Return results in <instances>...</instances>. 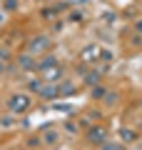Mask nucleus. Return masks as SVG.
I'll return each mask as SVG.
<instances>
[{"label":"nucleus","instance_id":"4468645a","mask_svg":"<svg viewBox=\"0 0 142 150\" xmlns=\"http://www.w3.org/2000/svg\"><path fill=\"white\" fill-rule=\"evenodd\" d=\"M102 100H105L107 105H115V103H117V93H110V90H107V95L102 98Z\"/></svg>","mask_w":142,"mask_h":150},{"label":"nucleus","instance_id":"aec40b11","mask_svg":"<svg viewBox=\"0 0 142 150\" xmlns=\"http://www.w3.org/2000/svg\"><path fill=\"white\" fill-rule=\"evenodd\" d=\"M0 125H3V128H8V125H13V118H3V120H0Z\"/></svg>","mask_w":142,"mask_h":150},{"label":"nucleus","instance_id":"a211bd4d","mask_svg":"<svg viewBox=\"0 0 142 150\" xmlns=\"http://www.w3.org/2000/svg\"><path fill=\"white\" fill-rule=\"evenodd\" d=\"M70 20H82V13H80V10H75L72 15H70Z\"/></svg>","mask_w":142,"mask_h":150},{"label":"nucleus","instance_id":"f257e3e1","mask_svg":"<svg viewBox=\"0 0 142 150\" xmlns=\"http://www.w3.org/2000/svg\"><path fill=\"white\" fill-rule=\"evenodd\" d=\"M8 105H10L13 115H18V112H25L27 108H30V95H13L10 100H8Z\"/></svg>","mask_w":142,"mask_h":150},{"label":"nucleus","instance_id":"6e6552de","mask_svg":"<svg viewBox=\"0 0 142 150\" xmlns=\"http://www.w3.org/2000/svg\"><path fill=\"white\" fill-rule=\"evenodd\" d=\"M100 78H102L100 70H92V73L85 75V83H87V85H97V83H100Z\"/></svg>","mask_w":142,"mask_h":150},{"label":"nucleus","instance_id":"dca6fc26","mask_svg":"<svg viewBox=\"0 0 142 150\" xmlns=\"http://www.w3.org/2000/svg\"><path fill=\"white\" fill-rule=\"evenodd\" d=\"M55 110H60V112H72V105H60V103H58Z\"/></svg>","mask_w":142,"mask_h":150},{"label":"nucleus","instance_id":"5701e85b","mask_svg":"<svg viewBox=\"0 0 142 150\" xmlns=\"http://www.w3.org/2000/svg\"><path fill=\"white\" fill-rule=\"evenodd\" d=\"M3 73H5V65H3V63H0V75H3Z\"/></svg>","mask_w":142,"mask_h":150},{"label":"nucleus","instance_id":"f3484780","mask_svg":"<svg viewBox=\"0 0 142 150\" xmlns=\"http://www.w3.org/2000/svg\"><path fill=\"white\" fill-rule=\"evenodd\" d=\"M18 8V0H5V10H15Z\"/></svg>","mask_w":142,"mask_h":150},{"label":"nucleus","instance_id":"39448f33","mask_svg":"<svg viewBox=\"0 0 142 150\" xmlns=\"http://www.w3.org/2000/svg\"><path fill=\"white\" fill-rule=\"evenodd\" d=\"M40 98H45V100H55V98H60L58 85H42L40 88Z\"/></svg>","mask_w":142,"mask_h":150},{"label":"nucleus","instance_id":"412c9836","mask_svg":"<svg viewBox=\"0 0 142 150\" xmlns=\"http://www.w3.org/2000/svg\"><path fill=\"white\" fill-rule=\"evenodd\" d=\"M10 58V53H8V50H0V60H8Z\"/></svg>","mask_w":142,"mask_h":150},{"label":"nucleus","instance_id":"1a4fd4ad","mask_svg":"<svg viewBox=\"0 0 142 150\" xmlns=\"http://www.w3.org/2000/svg\"><path fill=\"white\" fill-rule=\"evenodd\" d=\"M120 135H122V140H125V143H132V140H137V133H135V130H130V128L120 130Z\"/></svg>","mask_w":142,"mask_h":150},{"label":"nucleus","instance_id":"9b49d317","mask_svg":"<svg viewBox=\"0 0 142 150\" xmlns=\"http://www.w3.org/2000/svg\"><path fill=\"white\" fill-rule=\"evenodd\" d=\"M58 138H60V133H58V130H47V133H45V143H50V145H53V143H58Z\"/></svg>","mask_w":142,"mask_h":150},{"label":"nucleus","instance_id":"7ed1b4c3","mask_svg":"<svg viewBox=\"0 0 142 150\" xmlns=\"http://www.w3.org/2000/svg\"><path fill=\"white\" fill-rule=\"evenodd\" d=\"M47 48H50V38L47 35H37L35 40H30V55L42 53V50H47Z\"/></svg>","mask_w":142,"mask_h":150},{"label":"nucleus","instance_id":"f03ea898","mask_svg":"<svg viewBox=\"0 0 142 150\" xmlns=\"http://www.w3.org/2000/svg\"><path fill=\"white\" fill-rule=\"evenodd\" d=\"M87 140H90L92 145H102V143H107V130L95 125V128L87 130Z\"/></svg>","mask_w":142,"mask_h":150},{"label":"nucleus","instance_id":"4be33fe9","mask_svg":"<svg viewBox=\"0 0 142 150\" xmlns=\"http://www.w3.org/2000/svg\"><path fill=\"white\" fill-rule=\"evenodd\" d=\"M135 28H137V33H142V20H137V25H135Z\"/></svg>","mask_w":142,"mask_h":150},{"label":"nucleus","instance_id":"423d86ee","mask_svg":"<svg viewBox=\"0 0 142 150\" xmlns=\"http://www.w3.org/2000/svg\"><path fill=\"white\" fill-rule=\"evenodd\" d=\"M18 65H20L22 70H35V68H37V63L32 60L30 53H27V55H20V58H18Z\"/></svg>","mask_w":142,"mask_h":150},{"label":"nucleus","instance_id":"2eb2a0df","mask_svg":"<svg viewBox=\"0 0 142 150\" xmlns=\"http://www.w3.org/2000/svg\"><path fill=\"white\" fill-rule=\"evenodd\" d=\"M42 85H45L42 80H30V90H32V93H40V88H42Z\"/></svg>","mask_w":142,"mask_h":150},{"label":"nucleus","instance_id":"20e7f679","mask_svg":"<svg viewBox=\"0 0 142 150\" xmlns=\"http://www.w3.org/2000/svg\"><path fill=\"white\" fill-rule=\"evenodd\" d=\"M53 68H58V58H55V55H47L45 60H40V63H37V68H35V70H40V73H47V70H53Z\"/></svg>","mask_w":142,"mask_h":150},{"label":"nucleus","instance_id":"6ab92c4d","mask_svg":"<svg viewBox=\"0 0 142 150\" xmlns=\"http://www.w3.org/2000/svg\"><path fill=\"white\" fill-rule=\"evenodd\" d=\"M65 130H67V133H77V128H75L72 123H65Z\"/></svg>","mask_w":142,"mask_h":150},{"label":"nucleus","instance_id":"f8f14e48","mask_svg":"<svg viewBox=\"0 0 142 150\" xmlns=\"http://www.w3.org/2000/svg\"><path fill=\"white\" fill-rule=\"evenodd\" d=\"M100 150H127L122 143H102V148Z\"/></svg>","mask_w":142,"mask_h":150},{"label":"nucleus","instance_id":"9d476101","mask_svg":"<svg viewBox=\"0 0 142 150\" xmlns=\"http://www.w3.org/2000/svg\"><path fill=\"white\" fill-rule=\"evenodd\" d=\"M105 95H107V90H105L102 85H95V88H92V100H102Z\"/></svg>","mask_w":142,"mask_h":150},{"label":"nucleus","instance_id":"0eeeda50","mask_svg":"<svg viewBox=\"0 0 142 150\" xmlns=\"http://www.w3.org/2000/svg\"><path fill=\"white\" fill-rule=\"evenodd\" d=\"M58 90H60V98H67V95H72V93H75V85H72V83H60Z\"/></svg>","mask_w":142,"mask_h":150},{"label":"nucleus","instance_id":"ddd939ff","mask_svg":"<svg viewBox=\"0 0 142 150\" xmlns=\"http://www.w3.org/2000/svg\"><path fill=\"white\" fill-rule=\"evenodd\" d=\"M60 75H63V68H53V70H50V73H47V80H58V78H60Z\"/></svg>","mask_w":142,"mask_h":150}]
</instances>
